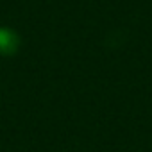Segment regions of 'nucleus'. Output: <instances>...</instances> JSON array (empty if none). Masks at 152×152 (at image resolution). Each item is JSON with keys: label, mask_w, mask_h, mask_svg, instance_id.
<instances>
[{"label": "nucleus", "mask_w": 152, "mask_h": 152, "mask_svg": "<svg viewBox=\"0 0 152 152\" xmlns=\"http://www.w3.org/2000/svg\"><path fill=\"white\" fill-rule=\"evenodd\" d=\"M20 48V36L7 27L0 29V56H15Z\"/></svg>", "instance_id": "nucleus-1"}]
</instances>
